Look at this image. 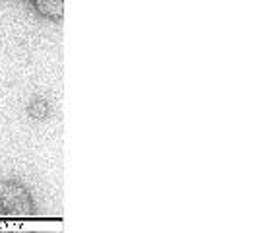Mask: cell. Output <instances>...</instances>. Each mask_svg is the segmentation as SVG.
Returning a JSON list of instances; mask_svg holds the SVG:
<instances>
[{"label":"cell","mask_w":258,"mask_h":233,"mask_svg":"<svg viewBox=\"0 0 258 233\" xmlns=\"http://www.w3.org/2000/svg\"><path fill=\"white\" fill-rule=\"evenodd\" d=\"M35 8L39 14L52 18V20H60L64 16V0H33Z\"/></svg>","instance_id":"cell-2"},{"label":"cell","mask_w":258,"mask_h":233,"mask_svg":"<svg viewBox=\"0 0 258 233\" xmlns=\"http://www.w3.org/2000/svg\"><path fill=\"white\" fill-rule=\"evenodd\" d=\"M0 208L10 216H29L33 212L31 196L18 183H0Z\"/></svg>","instance_id":"cell-1"},{"label":"cell","mask_w":258,"mask_h":233,"mask_svg":"<svg viewBox=\"0 0 258 233\" xmlns=\"http://www.w3.org/2000/svg\"><path fill=\"white\" fill-rule=\"evenodd\" d=\"M29 115L33 116V119H37V121H41V119H45L47 116V113H49V107H47V101L45 99H41V97H35L31 103H29Z\"/></svg>","instance_id":"cell-3"}]
</instances>
